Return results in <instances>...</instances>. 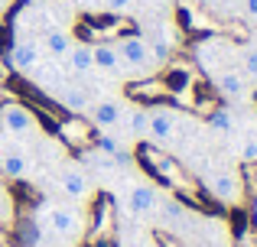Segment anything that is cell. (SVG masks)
Instances as JSON below:
<instances>
[{"mask_svg":"<svg viewBox=\"0 0 257 247\" xmlns=\"http://www.w3.org/2000/svg\"><path fill=\"white\" fill-rule=\"evenodd\" d=\"M127 205H131L134 215H153L157 211V192L150 185H134L131 195H127Z\"/></svg>","mask_w":257,"mask_h":247,"instance_id":"8fae6325","label":"cell"},{"mask_svg":"<svg viewBox=\"0 0 257 247\" xmlns=\"http://www.w3.org/2000/svg\"><path fill=\"white\" fill-rule=\"evenodd\" d=\"M208 127H212V130H218V133H231L234 130V121H231V114H228V111H215V114L208 117Z\"/></svg>","mask_w":257,"mask_h":247,"instance_id":"d6986e66","label":"cell"},{"mask_svg":"<svg viewBox=\"0 0 257 247\" xmlns=\"http://www.w3.org/2000/svg\"><path fill=\"white\" fill-rule=\"evenodd\" d=\"M241 10H244L247 20H254V23H257V0H241Z\"/></svg>","mask_w":257,"mask_h":247,"instance_id":"d4e9b609","label":"cell"},{"mask_svg":"<svg viewBox=\"0 0 257 247\" xmlns=\"http://www.w3.org/2000/svg\"><path fill=\"white\" fill-rule=\"evenodd\" d=\"M46 49H49V56L65 59V52L72 49V36L65 30H49L46 33Z\"/></svg>","mask_w":257,"mask_h":247,"instance_id":"9a60e30c","label":"cell"},{"mask_svg":"<svg viewBox=\"0 0 257 247\" xmlns=\"http://www.w3.org/2000/svg\"><path fill=\"white\" fill-rule=\"evenodd\" d=\"M72 247H75V244H72Z\"/></svg>","mask_w":257,"mask_h":247,"instance_id":"83f0119b","label":"cell"},{"mask_svg":"<svg viewBox=\"0 0 257 247\" xmlns=\"http://www.w3.org/2000/svg\"><path fill=\"white\" fill-rule=\"evenodd\" d=\"M241 159H244V163H254L257 159V140H244V143H241Z\"/></svg>","mask_w":257,"mask_h":247,"instance_id":"7402d4cb","label":"cell"},{"mask_svg":"<svg viewBox=\"0 0 257 247\" xmlns=\"http://www.w3.org/2000/svg\"><path fill=\"white\" fill-rule=\"evenodd\" d=\"M65 69L78 78L88 75V72H94V49L91 46H72V49L65 52Z\"/></svg>","mask_w":257,"mask_h":247,"instance_id":"30bf717a","label":"cell"},{"mask_svg":"<svg viewBox=\"0 0 257 247\" xmlns=\"http://www.w3.org/2000/svg\"><path fill=\"white\" fill-rule=\"evenodd\" d=\"M62 137L65 140H82V143H88V127H82L78 121H65L62 124Z\"/></svg>","mask_w":257,"mask_h":247,"instance_id":"ffe728a7","label":"cell"},{"mask_svg":"<svg viewBox=\"0 0 257 247\" xmlns=\"http://www.w3.org/2000/svg\"><path fill=\"white\" fill-rule=\"evenodd\" d=\"M94 150H98L101 156L114 159V156H117V153H120V140L114 137V133H107V130H104V133H101L98 140H94Z\"/></svg>","mask_w":257,"mask_h":247,"instance_id":"e0dca14e","label":"cell"},{"mask_svg":"<svg viewBox=\"0 0 257 247\" xmlns=\"http://www.w3.org/2000/svg\"><path fill=\"white\" fill-rule=\"evenodd\" d=\"M212 195L218 198V202H238V195H241V182H238V176L234 172H228V169H221V172H215L212 176Z\"/></svg>","mask_w":257,"mask_h":247,"instance_id":"ba28073f","label":"cell"},{"mask_svg":"<svg viewBox=\"0 0 257 247\" xmlns=\"http://www.w3.org/2000/svg\"><path fill=\"white\" fill-rule=\"evenodd\" d=\"M88 114H91V127H98V130H114V127L124 121V108H120V101H111V98L94 101L91 108H88Z\"/></svg>","mask_w":257,"mask_h":247,"instance_id":"277c9868","label":"cell"},{"mask_svg":"<svg viewBox=\"0 0 257 247\" xmlns=\"http://www.w3.org/2000/svg\"><path fill=\"white\" fill-rule=\"evenodd\" d=\"M117 56H120V65H131V69H140V72L153 62L150 46H147L144 36H124L120 46H117Z\"/></svg>","mask_w":257,"mask_h":247,"instance_id":"3957f363","label":"cell"},{"mask_svg":"<svg viewBox=\"0 0 257 247\" xmlns=\"http://www.w3.org/2000/svg\"><path fill=\"white\" fill-rule=\"evenodd\" d=\"M150 59H157V62H166V59H170V43H166V39H157V43L150 46Z\"/></svg>","mask_w":257,"mask_h":247,"instance_id":"44dd1931","label":"cell"},{"mask_svg":"<svg viewBox=\"0 0 257 247\" xmlns=\"http://www.w3.org/2000/svg\"><path fill=\"white\" fill-rule=\"evenodd\" d=\"M104 7H107L111 13H127V10L134 7V0H104Z\"/></svg>","mask_w":257,"mask_h":247,"instance_id":"cb8c5ba5","label":"cell"},{"mask_svg":"<svg viewBox=\"0 0 257 247\" xmlns=\"http://www.w3.org/2000/svg\"><path fill=\"white\" fill-rule=\"evenodd\" d=\"M56 101L65 111H72V114H88V108H91V98H88V91L82 85H62V88H56Z\"/></svg>","mask_w":257,"mask_h":247,"instance_id":"5b68a950","label":"cell"},{"mask_svg":"<svg viewBox=\"0 0 257 247\" xmlns=\"http://www.w3.org/2000/svg\"><path fill=\"white\" fill-rule=\"evenodd\" d=\"M215 91H218L221 98H244L247 95L244 72H231V69L218 72V75H215Z\"/></svg>","mask_w":257,"mask_h":247,"instance_id":"52a82bcc","label":"cell"},{"mask_svg":"<svg viewBox=\"0 0 257 247\" xmlns=\"http://www.w3.org/2000/svg\"><path fill=\"white\" fill-rule=\"evenodd\" d=\"M147 114H150V130H147V137L160 140V143H166V140L176 137V114L173 111L153 108V111H147Z\"/></svg>","mask_w":257,"mask_h":247,"instance_id":"8992f818","label":"cell"},{"mask_svg":"<svg viewBox=\"0 0 257 247\" xmlns=\"http://www.w3.org/2000/svg\"><path fill=\"white\" fill-rule=\"evenodd\" d=\"M91 49H94V69L107 72V75H114V72L124 69V65H120V56H117V46L101 43V46H91Z\"/></svg>","mask_w":257,"mask_h":247,"instance_id":"4fadbf2b","label":"cell"},{"mask_svg":"<svg viewBox=\"0 0 257 247\" xmlns=\"http://www.w3.org/2000/svg\"><path fill=\"white\" fill-rule=\"evenodd\" d=\"M241 72H244V78H254L257 82V43L241 49Z\"/></svg>","mask_w":257,"mask_h":247,"instance_id":"ac0fdd59","label":"cell"},{"mask_svg":"<svg viewBox=\"0 0 257 247\" xmlns=\"http://www.w3.org/2000/svg\"><path fill=\"white\" fill-rule=\"evenodd\" d=\"M127 127V133H131L134 140H140V137H147V130H150V114H147L144 108H137V111H131L127 114V121H120Z\"/></svg>","mask_w":257,"mask_h":247,"instance_id":"5bb4252c","label":"cell"},{"mask_svg":"<svg viewBox=\"0 0 257 247\" xmlns=\"http://www.w3.org/2000/svg\"><path fill=\"white\" fill-rule=\"evenodd\" d=\"M7 62H10L17 72L30 75V72L39 65V49H36V43H17V46L10 49V56H7Z\"/></svg>","mask_w":257,"mask_h":247,"instance_id":"9c48e42d","label":"cell"},{"mask_svg":"<svg viewBox=\"0 0 257 247\" xmlns=\"http://www.w3.org/2000/svg\"><path fill=\"white\" fill-rule=\"evenodd\" d=\"M0 124H4L7 133L23 137V133L36 130V114H33L26 104H20V101H7V104H0Z\"/></svg>","mask_w":257,"mask_h":247,"instance_id":"7a4b0ae2","label":"cell"},{"mask_svg":"<svg viewBox=\"0 0 257 247\" xmlns=\"http://www.w3.org/2000/svg\"><path fill=\"white\" fill-rule=\"evenodd\" d=\"M186 85H189V72H179V69H176L173 75H170V88L179 91V88H186Z\"/></svg>","mask_w":257,"mask_h":247,"instance_id":"603a6c76","label":"cell"},{"mask_svg":"<svg viewBox=\"0 0 257 247\" xmlns=\"http://www.w3.org/2000/svg\"><path fill=\"white\" fill-rule=\"evenodd\" d=\"M254 39H257V23H254Z\"/></svg>","mask_w":257,"mask_h":247,"instance_id":"4316f807","label":"cell"},{"mask_svg":"<svg viewBox=\"0 0 257 247\" xmlns=\"http://www.w3.org/2000/svg\"><path fill=\"white\" fill-rule=\"evenodd\" d=\"M62 192L65 195H72V198H85L88 195V176L78 166H69V169H62Z\"/></svg>","mask_w":257,"mask_h":247,"instance_id":"7c38bea8","label":"cell"},{"mask_svg":"<svg viewBox=\"0 0 257 247\" xmlns=\"http://www.w3.org/2000/svg\"><path fill=\"white\" fill-rule=\"evenodd\" d=\"M43 218L49 224V231H56L65 241H78L82 237V215L75 208H65V205H43Z\"/></svg>","mask_w":257,"mask_h":247,"instance_id":"6da1fadb","label":"cell"},{"mask_svg":"<svg viewBox=\"0 0 257 247\" xmlns=\"http://www.w3.org/2000/svg\"><path fill=\"white\" fill-rule=\"evenodd\" d=\"M163 211H166L170 218H179V215H182V205H179V202H166V208H163Z\"/></svg>","mask_w":257,"mask_h":247,"instance_id":"484cf974","label":"cell"},{"mask_svg":"<svg viewBox=\"0 0 257 247\" xmlns=\"http://www.w3.org/2000/svg\"><path fill=\"white\" fill-rule=\"evenodd\" d=\"M0 169H4L10 179H23L26 172H30V159L20 156V153H7V156L0 159Z\"/></svg>","mask_w":257,"mask_h":247,"instance_id":"2e32d148","label":"cell"}]
</instances>
